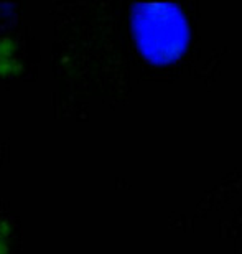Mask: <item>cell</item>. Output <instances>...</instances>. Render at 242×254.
<instances>
[{
  "label": "cell",
  "instance_id": "cell-4",
  "mask_svg": "<svg viewBox=\"0 0 242 254\" xmlns=\"http://www.w3.org/2000/svg\"><path fill=\"white\" fill-rule=\"evenodd\" d=\"M25 10H27V3L25 2L0 3V28L22 25Z\"/></svg>",
  "mask_w": 242,
  "mask_h": 254
},
{
  "label": "cell",
  "instance_id": "cell-2",
  "mask_svg": "<svg viewBox=\"0 0 242 254\" xmlns=\"http://www.w3.org/2000/svg\"><path fill=\"white\" fill-rule=\"evenodd\" d=\"M40 40L27 25L0 28V89L32 84L38 79Z\"/></svg>",
  "mask_w": 242,
  "mask_h": 254
},
{
  "label": "cell",
  "instance_id": "cell-3",
  "mask_svg": "<svg viewBox=\"0 0 242 254\" xmlns=\"http://www.w3.org/2000/svg\"><path fill=\"white\" fill-rule=\"evenodd\" d=\"M22 221L8 208L0 213V254H22Z\"/></svg>",
  "mask_w": 242,
  "mask_h": 254
},
{
  "label": "cell",
  "instance_id": "cell-5",
  "mask_svg": "<svg viewBox=\"0 0 242 254\" xmlns=\"http://www.w3.org/2000/svg\"><path fill=\"white\" fill-rule=\"evenodd\" d=\"M5 160H7V140L2 134V126H0V170H2Z\"/></svg>",
  "mask_w": 242,
  "mask_h": 254
},
{
  "label": "cell",
  "instance_id": "cell-1",
  "mask_svg": "<svg viewBox=\"0 0 242 254\" xmlns=\"http://www.w3.org/2000/svg\"><path fill=\"white\" fill-rule=\"evenodd\" d=\"M129 22L135 47L148 63H173L188 48L190 28L178 5L134 3Z\"/></svg>",
  "mask_w": 242,
  "mask_h": 254
},
{
  "label": "cell",
  "instance_id": "cell-6",
  "mask_svg": "<svg viewBox=\"0 0 242 254\" xmlns=\"http://www.w3.org/2000/svg\"><path fill=\"white\" fill-rule=\"evenodd\" d=\"M5 208H7V206H5V203H2V200H0V213H2Z\"/></svg>",
  "mask_w": 242,
  "mask_h": 254
}]
</instances>
